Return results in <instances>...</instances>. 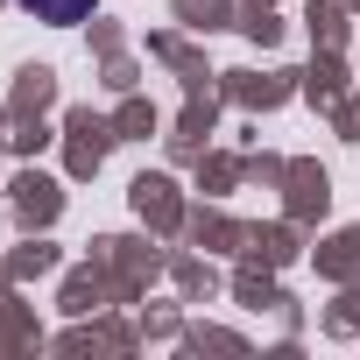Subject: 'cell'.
<instances>
[{"instance_id":"cell-1","label":"cell","mask_w":360,"mask_h":360,"mask_svg":"<svg viewBox=\"0 0 360 360\" xmlns=\"http://www.w3.org/2000/svg\"><path fill=\"white\" fill-rule=\"evenodd\" d=\"M22 8H29L36 22H85L92 0H22Z\"/></svg>"}]
</instances>
